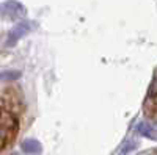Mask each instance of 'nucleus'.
Here are the masks:
<instances>
[{
  "label": "nucleus",
  "mask_w": 157,
  "mask_h": 155,
  "mask_svg": "<svg viewBox=\"0 0 157 155\" xmlns=\"http://www.w3.org/2000/svg\"><path fill=\"white\" fill-rule=\"evenodd\" d=\"M41 144L38 143L36 139H25L22 143V150L27 153H39L41 152Z\"/></svg>",
  "instance_id": "39448f33"
},
{
  "label": "nucleus",
  "mask_w": 157,
  "mask_h": 155,
  "mask_svg": "<svg viewBox=\"0 0 157 155\" xmlns=\"http://www.w3.org/2000/svg\"><path fill=\"white\" fill-rule=\"evenodd\" d=\"M137 130L143 136H146L149 139H157V130H155V127H152L149 122H140L137 125Z\"/></svg>",
  "instance_id": "20e7f679"
},
{
  "label": "nucleus",
  "mask_w": 157,
  "mask_h": 155,
  "mask_svg": "<svg viewBox=\"0 0 157 155\" xmlns=\"http://www.w3.org/2000/svg\"><path fill=\"white\" fill-rule=\"evenodd\" d=\"M2 13L3 16L6 17H11V19H19V17H24L25 16V8L19 3V2H14V0H8L2 5Z\"/></svg>",
  "instance_id": "f03ea898"
},
{
  "label": "nucleus",
  "mask_w": 157,
  "mask_h": 155,
  "mask_svg": "<svg viewBox=\"0 0 157 155\" xmlns=\"http://www.w3.org/2000/svg\"><path fill=\"white\" fill-rule=\"evenodd\" d=\"M135 147H137V144L134 143V141H126V143L123 144V147H121V155H126L129 152H132Z\"/></svg>",
  "instance_id": "0eeeda50"
},
{
  "label": "nucleus",
  "mask_w": 157,
  "mask_h": 155,
  "mask_svg": "<svg viewBox=\"0 0 157 155\" xmlns=\"http://www.w3.org/2000/svg\"><path fill=\"white\" fill-rule=\"evenodd\" d=\"M21 74L19 72H16V71H13V72H3L2 74V79L3 80H10V79H17Z\"/></svg>",
  "instance_id": "6e6552de"
},
{
  "label": "nucleus",
  "mask_w": 157,
  "mask_h": 155,
  "mask_svg": "<svg viewBox=\"0 0 157 155\" xmlns=\"http://www.w3.org/2000/svg\"><path fill=\"white\" fill-rule=\"evenodd\" d=\"M148 105H151L152 108H157V79L151 88V93L148 96Z\"/></svg>",
  "instance_id": "423d86ee"
},
{
  "label": "nucleus",
  "mask_w": 157,
  "mask_h": 155,
  "mask_svg": "<svg viewBox=\"0 0 157 155\" xmlns=\"http://www.w3.org/2000/svg\"><path fill=\"white\" fill-rule=\"evenodd\" d=\"M30 30H32V22H21V24H17L16 27L11 30L10 38H8V41H6V46L16 44L21 38H22L24 35H27Z\"/></svg>",
  "instance_id": "7ed1b4c3"
},
{
  "label": "nucleus",
  "mask_w": 157,
  "mask_h": 155,
  "mask_svg": "<svg viewBox=\"0 0 157 155\" xmlns=\"http://www.w3.org/2000/svg\"><path fill=\"white\" fill-rule=\"evenodd\" d=\"M2 147L5 149L8 143H11L17 132V119L13 113H8L6 108H2Z\"/></svg>",
  "instance_id": "f257e3e1"
},
{
  "label": "nucleus",
  "mask_w": 157,
  "mask_h": 155,
  "mask_svg": "<svg viewBox=\"0 0 157 155\" xmlns=\"http://www.w3.org/2000/svg\"><path fill=\"white\" fill-rule=\"evenodd\" d=\"M11 155H17V153H11Z\"/></svg>",
  "instance_id": "1a4fd4ad"
}]
</instances>
